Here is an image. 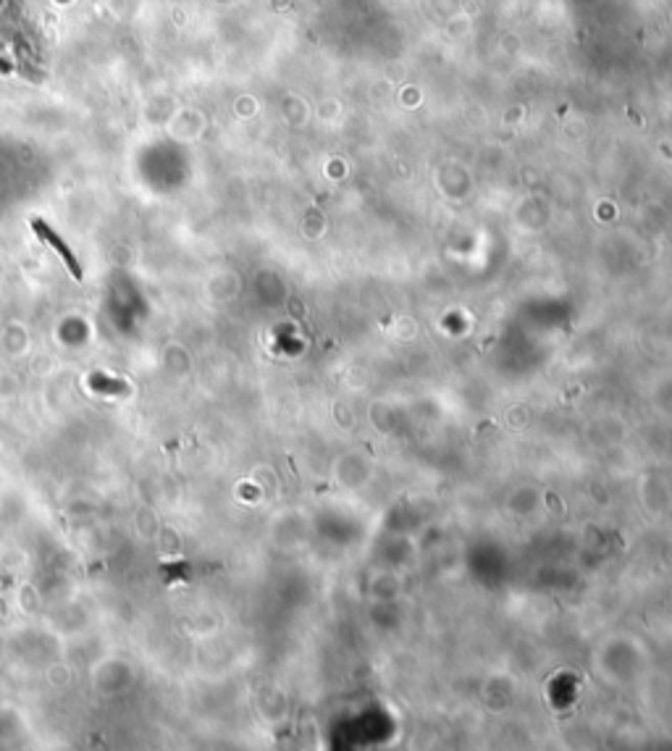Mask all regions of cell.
I'll list each match as a JSON object with an SVG mask.
<instances>
[{"instance_id":"6da1fadb","label":"cell","mask_w":672,"mask_h":751,"mask_svg":"<svg viewBox=\"0 0 672 751\" xmlns=\"http://www.w3.org/2000/svg\"><path fill=\"white\" fill-rule=\"evenodd\" d=\"M32 229L37 231V234H40V236H43L45 242H51V244L56 247V252L60 255V258H63V260H66V266H68V271L74 274V279H82V268H79L76 258L71 255V250L66 247V242H63V239L58 236L56 231L51 229V227H48L45 221H40V219H35V221H32Z\"/></svg>"}]
</instances>
